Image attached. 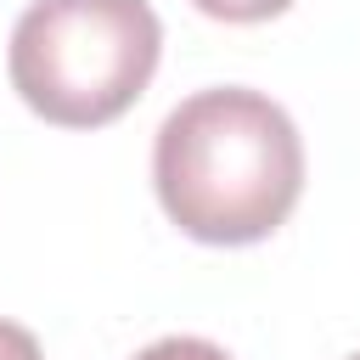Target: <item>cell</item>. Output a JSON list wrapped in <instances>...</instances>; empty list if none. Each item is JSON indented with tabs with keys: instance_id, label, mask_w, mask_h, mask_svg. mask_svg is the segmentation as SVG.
<instances>
[{
	"instance_id": "6da1fadb",
	"label": "cell",
	"mask_w": 360,
	"mask_h": 360,
	"mask_svg": "<svg viewBox=\"0 0 360 360\" xmlns=\"http://www.w3.org/2000/svg\"><path fill=\"white\" fill-rule=\"evenodd\" d=\"M152 186L186 236L214 248L264 242L304 191V141L259 90H197L158 129Z\"/></svg>"
},
{
	"instance_id": "7a4b0ae2",
	"label": "cell",
	"mask_w": 360,
	"mask_h": 360,
	"mask_svg": "<svg viewBox=\"0 0 360 360\" xmlns=\"http://www.w3.org/2000/svg\"><path fill=\"white\" fill-rule=\"evenodd\" d=\"M163 51L146 0H34L11 28V90L62 129H96L135 107Z\"/></svg>"
},
{
	"instance_id": "3957f363",
	"label": "cell",
	"mask_w": 360,
	"mask_h": 360,
	"mask_svg": "<svg viewBox=\"0 0 360 360\" xmlns=\"http://www.w3.org/2000/svg\"><path fill=\"white\" fill-rule=\"evenodd\" d=\"M202 17H219V22H264L276 11H287L292 0H191Z\"/></svg>"
},
{
	"instance_id": "277c9868",
	"label": "cell",
	"mask_w": 360,
	"mask_h": 360,
	"mask_svg": "<svg viewBox=\"0 0 360 360\" xmlns=\"http://www.w3.org/2000/svg\"><path fill=\"white\" fill-rule=\"evenodd\" d=\"M135 360H231V354L219 343H208V338H158Z\"/></svg>"
},
{
	"instance_id": "5b68a950",
	"label": "cell",
	"mask_w": 360,
	"mask_h": 360,
	"mask_svg": "<svg viewBox=\"0 0 360 360\" xmlns=\"http://www.w3.org/2000/svg\"><path fill=\"white\" fill-rule=\"evenodd\" d=\"M0 360H45L39 354V338L17 321H0Z\"/></svg>"
},
{
	"instance_id": "8992f818",
	"label": "cell",
	"mask_w": 360,
	"mask_h": 360,
	"mask_svg": "<svg viewBox=\"0 0 360 360\" xmlns=\"http://www.w3.org/2000/svg\"><path fill=\"white\" fill-rule=\"evenodd\" d=\"M354 360H360V354H354Z\"/></svg>"
}]
</instances>
